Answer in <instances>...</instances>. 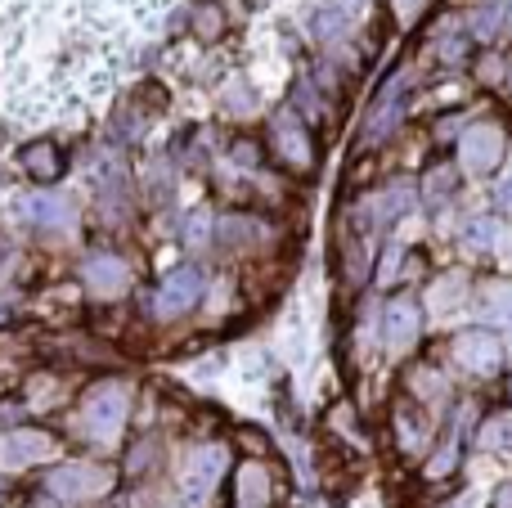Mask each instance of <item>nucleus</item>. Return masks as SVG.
Returning a JSON list of instances; mask_svg holds the SVG:
<instances>
[{"label":"nucleus","instance_id":"10","mask_svg":"<svg viewBox=\"0 0 512 508\" xmlns=\"http://www.w3.org/2000/svg\"><path fill=\"white\" fill-rule=\"evenodd\" d=\"M499 153H504V135H499V126H472V131L463 135V167L477 171V176L495 167Z\"/></svg>","mask_w":512,"mask_h":508},{"label":"nucleus","instance_id":"3","mask_svg":"<svg viewBox=\"0 0 512 508\" xmlns=\"http://www.w3.org/2000/svg\"><path fill=\"white\" fill-rule=\"evenodd\" d=\"M225 473H230V446L221 441L194 446L180 464V508H212Z\"/></svg>","mask_w":512,"mask_h":508},{"label":"nucleus","instance_id":"5","mask_svg":"<svg viewBox=\"0 0 512 508\" xmlns=\"http://www.w3.org/2000/svg\"><path fill=\"white\" fill-rule=\"evenodd\" d=\"M18 225L36 234H68L77 230V203L68 194H50V189H32V194H18L14 203Z\"/></svg>","mask_w":512,"mask_h":508},{"label":"nucleus","instance_id":"17","mask_svg":"<svg viewBox=\"0 0 512 508\" xmlns=\"http://www.w3.org/2000/svg\"><path fill=\"white\" fill-rule=\"evenodd\" d=\"M495 239H499V225L490 221V216H472L463 243H468V248H495Z\"/></svg>","mask_w":512,"mask_h":508},{"label":"nucleus","instance_id":"4","mask_svg":"<svg viewBox=\"0 0 512 508\" xmlns=\"http://www.w3.org/2000/svg\"><path fill=\"white\" fill-rule=\"evenodd\" d=\"M59 459V437L50 428H5L0 432V477L9 473H36V468H50Z\"/></svg>","mask_w":512,"mask_h":508},{"label":"nucleus","instance_id":"6","mask_svg":"<svg viewBox=\"0 0 512 508\" xmlns=\"http://www.w3.org/2000/svg\"><path fill=\"white\" fill-rule=\"evenodd\" d=\"M203 293H207L203 266H176L158 284V293H153V315H158V320H180V315H189L203 302Z\"/></svg>","mask_w":512,"mask_h":508},{"label":"nucleus","instance_id":"12","mask_svg":"<svg viewBox=\"0 0 512 508\" xmlns=\"http://www.w3.org/2000/svg\"><path fill=\"white\" fill-rule=\"evenodd\" d=\"M63 167H68V162H63V153L54 140H36L23 149V171L36 180V185H54V180L63 176Z\"/></svg>","mask_w":512,"mask_h":508},{"label":"nucleus","instance_id":"18","mask_svg":"<svg viewBox=\"0 0 512 508\" xmlns=\"http://www.w3.org/2000/svg\"><path fill=\"white\" fill-rule=\"evenodd\" d=\"M18 266H23V248L14 239H0V288L18 275Z\"/></svg>","mask_w":512,"mask_h":508},{"label":"nucleus","instance_id":"1","mask_svg":"<svg viewBox=\"0 0 512 508\" xmlns=\"http://www.w3.org/2000/svg\"><path fill=\"white\" fill-rule=\"evenodd\" d=\"M113 486H117V473L108 464H95V459H54L41 473L36 491L54 508H86L104 500Z\"/></svg>","mask_w":512,"mask_h":508},{"label":"nucleus","instance_id":"13","mask_svg":"<svg viewBox=\"0 0 512 508\" xmlns=\"http://www.w3.org/2000/svg\"><path fill=\"white\" fill-rule=\"evenodd\" d=\"M274 149H279L292 167H310V140L297 117H274Z\"/></svg>","mask_w":512,"mask_h":508},{"label":"nucleus","instance_id":"11","mask_svg":"<svg viewBox=\"0 0 512 508\" xmlns=\"http://www.w3.org/2000/svg\"><path fill=\"white\" fill-rule=\"evenodd\" d=\"M418 324H423V315H418V306L409 302V297H396V302L387 306V347L396 351V356L418 342Z\"/></svg>","mask_w":512,"mask_h":508},{"label":"nucleus","instance_id":"2","mask_svg":"<svg viewBox=\"0 0 512 508\" xmlns=\"http://www.w3.org/2000/svg\"><path fill=\"white\" fill-rule=\"evenodd\" d=\"M126 419H131V392H126V383H117V378L90 383L86 396L77 401V432L90 446L113 450L126 432Z\"/></svg>","mask_w":512,"mask_h":508},{"label":"nucleus","instance_id":"27","mask_svg":"<svg viewBox=\"0 0 512 508\" xmlns=\"http://www.w3.org/2000/svg\"><path fill=\"white\" fill-rule=\"evenodd\" d=\"M5 495H9V482H5V477H0V504H5Z\"/></svg>","mask_w":512,"mask_h":508},{"label":"nucleus","instance_id":"7","mask_svg":"<svg viewBox=\"0 0 512 508\" xmlns=\"http://www.w3.org/2000/svg\"><path fill=\"white\" fill-rule=\"evenodd\" d=\"M81 284H86L90 297L113 302V297H122L126 288H131V266H126L117 252H90V257L81 261Z\"/></svg>","mask_w":512,"mask_h":508},{"label":"nucleus","instance_id":"20","mask_svg":"<svg viewBox=\"0 0 512 508\" xmlns=\"http://www.w3.org/2000/svg\"><path fill=\"white\" fill-rule=\"evenodd\" d=\"M450 189H454V171H432V176H427V198H432V203H445Z\"/></svg>","mask_w":512,"mask_h":508},{"label":"nucleus","instance_id":"16","mask_svg":"<svg viewBox=\"0 0 512 508\" xmlns=\"http://www.w3.org/2000/svg\"><path fill=\"white\" fill-rule=\"evenodd\" d=\"M477 441L486 450H512V414H495V419L477 432Z\"/></svg>","mask_w":512,"mask_h":508},{"label":"nucleus","instance_id":"26","mask_svg":"<svg viewBox=\"0 0 512 508\" xmlns=\"http://www.w3.org/2000/svg\"><path fill=\"white\" fill-rule=\"evenodd\" d=\"M495 243H499V248H504V257H512V234H499Z\"/></svg>","mask_w":512,"mask_h":508},{"label":"nucleus","instance_id":"23","mask_svg":"<svg viewBox=\"0 0 512 508\" xmlns=\"http://www.w3.org/2000/svg\"><path fill=\"white\" fill-rule=\"evenodd\" d=\"M499 207H508L512 212V171L504 176V185H499Z\"/></svg>","mask_w":512,"mask_h":508},{"label":"nucleus","instance_id":"25","mask_svg":"<svg viewBox=\"0 0 512 508\" xmlns=\"http://www.w3.org/2000/svg\"><path fill=\"white\" fill-rule=\"evenodd\" d=\"M396 9H400V14H418V9H423V0H396Z\"/></svg>","mask_w":512,"mask_h":508},{"label":"nucleus","instance_id":"24","mask_svg":"<svg viewBox=\"0 0 512 508\" xmlns=\"http://www.w3.org/2000/svg\"><path fill=\"white\" fill-rule=\"evenodd\" d=\"M495 508H512V482H504L495 491Z\"/></svg>","mask_w":512,"mask_h":508},{"label":"nucleus","instance_id":"19","mask_svg":"<svg viewBox=\"0 0 512 508\" xmlns=\"http://www.w3.org/2000/svg\"><path fill=\"white\" fill-rule=\"evenodd\" d=\"M463 293V279L459 275H450V279H445V284H436L432 288V306H436V311H454V306H459V302H454V297H459Z\"/></svg>","mask_w":512,"mask_h":508},{"label":"nucleus","instance_id":"28","mask_svg":"<svg viewBox=\"0 0 512 508\" xmlns=\"http://www.w3.org/2000/svg\"><path fill=\"white\" fill-rule=\"evenodd\" d=\"M162 508H180V500H176V504H162Z\"/></svg>","mask_w":512,"mask_h":508},{"label":"nucleus","instance_id":"8","mask_svg":"<svg viewBox=\"0 0 512 508\" xmlns=\"http://www.w3.org/2000/svg\"><path fill=\"white\" fill-rule=\"evenodd\" d=\"M454 360H459L468 374H495L499 369V360H504V347H499V338L495 333H486V329H472V333H459L454 338Z\"/></svg>","mask_w":512,"mask_h":508},{"label":"nucleus","instance_id":"15","mask_svg":"<svg viewBox=\"0 0 512 508\" xmlns=\"http://www.w3.org/2000/svg\"><path fill=\"white\" fill-rule=\"evenodd\" d=\"M400 90H405V81H391L387 86V95H382V104L373 108V117H369V140H382V135H391L396 131V122H400Z\"/></svg>","mask_w":512,"mask_h":508},{"label":"nucleus","instance_id":"21","mask_svg":"<svg viewBox=\"0 0 512 508\" xmlns=\"http://www.w3.org/2000/svg\"><path fill=\"white\" fill-rule=\"evenodd\" d=\"M185 243H207V212L189 216V225H185Z\"/></svg>","mask_w":512,"mask_h":508},{"label":"nucleus","instance_id":"9","mask_svg":"<svg viewBox=\"0 0 512 508\" xmlns=\"http://www.w3.org/2000/svg\"><path fill=\"white\" fill-rule=\"evenodd\" d=\"M409 207H414V189H409V185H391V189H382V194L364 198L360 216H364V225H369V230H382V225H391L396 216H405Z\"/></svg>","mask_w":512,"mask_h":508},{"label":"nucleus","instance_id":"22","mask_svg":"<svg viewBox=\"0 0 512 508\" xmlns=\"http://www.w3.org/2000/svg\"><path fill=\"white\" fill-rule=\"evenodd\" d=\"M396 266H400V248H387V257H382V279H396Z\"/></svg>","mask_w":512,"mask_h":508},{"label":"nucleus","instance_id":"14","mask_svg":"<svg viewBox=\"0 0 512 508\" xmlns=\"http://www.w3.org/2000/svg\"><path fill=\"white\" fill-rule=\"evenodd\" d=\"M477 315L486 324H512V284H481L477 288Z\"/></svg>","mask_w":512,"mask_h":508}]
</instances>
